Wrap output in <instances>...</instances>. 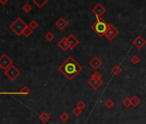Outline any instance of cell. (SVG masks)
Here are the masks:
<instances>
[{
	"mask_svg": "<svg viewBox=\"0 0 146 124\" xmlns=\"http://www.w3.org/2000/svg\"><path fill=\"white\" fill-rule=\"evenodd\" d=\"M82 70L83 67L80 64L71 56L68 57L58 67V71L70 81L74 79L82 72Z\"/></svg>",
	"mask_w": 146,
	"mask_h": 124,
	"instance_id": "obj_1",
	"label": "cell"
},
{
	"mask_svg": "<svg viewBox=\"0 0 146 124\" xmlns=\"http://www.w3.org/2000/svg\"><path fill=\"white\" fill-rule=\"evenodd\" d=\"M108 23L103 18H96V21L92 24L91 29L99 36L103 37L105 36V33L108 29Z\"/></svg>",
	"mask_w": 146,
	"mask_h": 124,
	"instance_id": "obj_2",
	"label": "cell"
},
{
	"mask_svg": "<svg viewBox=\"0 0 146 124\" xmlns=\"http://www.w3.org/2000/svg\"><path fill=\"white\" fill-rule=\"evenodd\" d=\"M28 26V24L21 18V17H17L10 26V29L17 35V36H21L25 29V28Z\"/></svg>",
	"mask_w": 146,
	"mask_h": 124,
	"instance_id": "obj_3",
	"label": "cell"
},
{
	"mask_svg": "<svg viewBox=\"0 0 146 124\" xmlns=\"http://www.w3.org/2000/svg\"><path fill=\"white\" fill-rule=\"evenodd\" d=\"M5 75L11 81H14L18 76L21 75V72L14 65H11L10 67H8L6 70H5Z\"/></svg>",
	"mask_w": 146,
	"mask_h": 124,
	"instance_id": "obj_4",
	"label": "cell"
},
{
	"mask_svg": "<svg viewBox=\"0 0 146 124\" xmlns=\"http://www.w3.org/2000/svg\"><path fill=\"white\" fill-rule=\"evenodd\" d=\"M119 29L112 23H108V29L105 33V37L108 40V41H113L118 35H119Z\"/></svg>",
	"mask_w": 146,
	"mask_h": 124,
	"instance_id": "obj_5",
	"label": "cell"
},
{
	"mask_svg": "<svg viewBox=\"0 0 146 124\" xmlns=\"http://www.w3.org/2000/svg\"><path fill=\"white\" fill-rule=\"evenodd\" d=\"M11 65H13V60L6 53H4L0 57V67H1L2 69L6 70Z\"/></svg>",
	"mask_w": 146,
	"mask_h": 124,
	"instance_id": "obj_6",
	"label": "cell"
},
{
	"mask_svg": "<svg viewBox=\"0 0 146 124\" xmlns=\"http://www.w3.org/2000/svg\"><path fill=\"white\" fill-rule=\"evenodd\" d=\"M106 11H107L106 8L102 4H97L92 9V12L95 14V16L96 17V18H101L106 13Z\"/></svg>",
	"mask_w": 146,
	"mask_h": 124,
	"instance_id": "obj_7",
	"label": "cell"
},
{
	"mask_svg": "<svg viewBox=\"0 0 146 124\" xmlns=\"http://www.w3.org/2000/svg\"><path fill=\"white\" fill-rule=\"evenodd\" d=\"M67 41H68V44H69V47H70V49H74L78 44H79V40L72 34H70L69 36L67 37Z\"/></svg>",
	"mask_w": 146,
	"mask_h": 124,
	"instance_id": "obj_8",
	"label": "cell"
},
{
	"mask_svg": "<svg viewBox=\"0 0 146 124\" xmlns=\"http://www.w3.org/2000/svg\"><path fill=\"white\" fill-rule=\"evenodd\" d=\"M132 44H133L137 49H142V48L146 45V41H145L141 35H138V36H137V37L133 40Z\"/></svg>",
	"mask_w": 146,
	"mask_h": 124,
	"instance_id": "obj_9",
	"label": "cell"
},
{
	"mask_svg": "<svg viewBox=\"0 0 146 124\" xmlns=\"http://www.w3.org/2000/svg\"><path fill=\"white\" fill-rule=\"evenodd\" d=\"M90 66L93 67V69L97 70L102 66V61L101 60L100 58H98L97 56H95L91 60H90Z\"/></svg>",
	"mask_w": 146,
	"mask_h": 124,
	"instance_id": "obj_10",
	"label": "cell"
},
{
	"mask_svg": "<svg viewBox=\"0 0 146 124\" xmlns=\"http://www.w3.org/2000/svg\"><path fill=\"white\" fill-rule=\"evenodd\" d=\"M55 26H56L59 30H63V29H64L68 26V22H67L64 18L60 17V18H58V19L56 21Z\"/></svg>",
	"mask_w": 146,
	"mask_h": 124,
	"instance_id": "obj_11",
	"label": "cell"
},
{
	"mask_svg": "<svg viewBox=\"0 0 146 124\" xmlns=\"http://www.w3.org/2000/svg\"><path fill=\"white\" fill-rule=\"evenodd\" d=\"M58 46L64 52H66L68 49H70V47H69V44H68V41H67V37H63L58 42Z\"/></svg>",
	"mask_w": 146,
	"mask_h": 124,
	"instance_id": "obj_12",
	"label": "cell"
},
{
	"mask_svg": "<svg viewBox=\"0 0 146 124\" xmlns=\"http://www.w3.org/2000/svg\"><path fill=\"white\" fill-rule=\"evenodd\" d=\"M88 83H89V85H90L94 90H97V89H99V88L102 85L103 80H96V79H89Z\"/></svg>",
	"mask_w": 146,
	"mask_h": 124,
	"instance_id": "obj_13",
	"label": "cell"
},
{
	"mask_svg": "<svg viewBox=\"0 0 146 124\" xmlns=\"http://www.w3.org/2000/svg\"><path fill=\"white\" fill-rule=\"evenodd\" d=\"M50 118H51V115L47 112H46V111H43V112H41L39 115V120L42 123H46L50 120Z\"/></svg>",
	"mask_w": 146,
	"mask_h": 124,
	"instance_id": "obj_14",
	"label": "cell"
},
{
	"mask_svg": "<svg viewBox=\"0 0 146 124\" xmlns=\"http://www.w3.org/2000/svg\"><path fill=\"white\" fill-rule=\"evenodd\" d=\"M31 1L38 7V8H40V9H41V8H43L50 0H31Z\"/></svg>",
	"mask_w": 146,
	"mask_h": 124,
	"instance_id": "obj_15",
	"label": "cell"
},
{
	"mask_svg": "<svg viewBox=\"0 0 146 124\" xmlns=\"http://www.w3.org/2000/svg\"><path fill=\"white\" fill-rule=\"evenodd\" d=\"M140 103H141V100H140V99L138 98V97H137L136 95H134V96L131 98V106L134 107V108L137 107V106L140 104Z\"/></svg>",
	"mask_w": 146,
	"mask_h": 124,
	"instance_id": "obj_16",
	"label": "cell"
},
{
	"mask_svg": "<svg viewBox=\"0 0 146 124\" xmlns=\"http://www.w3.org/2000/svg\"><path fill=\"white\" fill-rule=\"evenodd\" d=\"M111 72H112V73H113L115 76H119V75L122 73V68H121L120 66L115 65V66H113V67L112 68Z\"/></svg>",
	"mask_w": 146,
	"mask_h": 124,
	"instance_id": "obj_17",
	"label": "cell"
},
{
	"mask_svg": "<svg viewBox=\"0 0 146 124\" xmlns=\"http://www.w3.org/2000/svg\"><path fill=\"white\" fill-rule=\"evenodd\" d=\"M33 29L28 25L26 28H25V29H24V31H23V35L25 36V37H29L32 34H33Z\"/></svg>",
	"mask_w": 146,
	"mask_h": 124,
	"instance_id": "obj_18",
	"label": "cell"
},
{
	"mask_svg": "<svg viewBox=\"0 0 146 124\" xmlns=\"http://www.w3.org/2000/svg\"><path fill=\"white\" fill-rule=\"evenodd\" d=\"M90 79H96V80H102V74L96 71L95 73H92Z\"/></svg>",
	"mask_w": 146,
	"mask_h": 124,
	"instance_id": "obj_19",
	"label": "cell"
},
{
	"mask_svg": "<svg viewBox=\"0 0 146 124\" xmlns=\"http://www.w3.org/2000/svg\"><path fill=\"white\" fill-rule=\"evenodd\" d=\"M131 64H133L134 66H137L139 62H140V58L137 56V55H133L131 58Z\"/></svg>",
	"mask_w": 146,
	"mask_h": 124,
	"instance_id": "obj_20",
	"label": "cell"
},
{
	"mask_svg": "<svg viewBox=\"0 0 146 124\" xmlns=\"http://www.w3.org/2000/svg\"><path fill=\"white\" fill-rule=\"evenodd\" d=\"M114 102L112 100V99H110V98H108V99H107L106 101H105V103H104V105L108 108V109H111V108H113V106H114Z\"/></svg>",
	"mask_w": 146,
	"mask_h": 124,
	"instance_id": "obj_21",
	"label": "cell"
},
{
	"mask_svg": "<svg viewBox=\"0 0 146 124\" xmlns=\"http://www.w3.org/2000/svg\"><path fill=\"white\" fill-rule=\"evenodd\" d=\"M20 93L23 96H27L30 93V89L28 86H23L21 90H20Z\"/></svg>",
	"mask_w": 146,
	"mask_h": 124,
	"instance_id": "obj_22",
	"label": "cell"
},
{
	"mask_svg": "<svg viewBox=\"0 0 146 124\" xmlns=\"http://www.w3.org/2000/svg\"><path fill=\"white\" fill-rule=\"evenodd\" d=\"M54 38H55V36H54V35H53V33H52V32H47L46 35H45V39L47 41H53L54 40Z\"/></svg>",
	"mask_w": 146,
	"mask_h": 124,
	"instance_id": "obj_23",
	"label": "cell"
},
{
	"mask_svg": "<svg viewBox=\"0 0 146 124\" xmlns=\"http://www.w3.org/2000/svg\"><path fill=\"white\" fill-rule=\"evenodd\" d=\"M59 119L63 121V122H66L69 119H70V115L66 113V112H64L60 115L59 116Z\"/></svg>",
	"mask_w": 146,
	"mask_h": 124,
	"instance_id": "obj_24",
	"label": "cell"
},
{
	"mask_svg": "<svg viewBox=\"0 0 146 124\" xmlns=\"http://www.w3.org/2000/svg\"><path fill=\"white\" fill-rule=\"evenodd\" d=\"M122 104H123L125 108H129L130 106H131V98H129V97L125 98V99L122 101Z\"/></svg>",
	"mask_w": 146,
	"mask_h": 124,
	"instance_id": "obj_25",
	"label": "cell"
},
{
	"mask_svg": "<svg viewBox=\"0 0 146 124\" xmlns=\"http://www.w3.org/2000/svg\"><path fill=\"white\" fill-rule=\"evenodd\" d=\"M76 107L78 108V109H80L81 110H84V109L86 108V103H85V102L80 100V101L77 103V106H76Z\"/></svg>",
	"mask_w": 146,
	"mask_h": 124,
	"instance_id": "obj_26",
	"label": "cell"
},
{
	"mask_svg": "<svg viewBox=\"0 0 146 124\" xmlns=\"http://www.w3.org/2000/svg\"><path fill=\"white\" fill-rule=\"evenodd\" d=\"M23 11L26 13H29L32 11V6L29 4H25L23 7Z\"/></svg>",
	"mask_w": 146,
	"mask_h": 124,
	"instance_id": "obj_27",
	"label": "cell"
},
{
	"mask_svg": "<svg viewBox=\"0 0 146 124\" xmlns=\"http://www.w3.org/2000/svg\"><path fill=\"white\" fill-rule=\"evenodd\" d=\"M28 25H29V27L34 30V29H37V28H38V25H39V24H38V23H37L35 20H32V21H31Z\"/></svg>",
	"mask_w": 146,
	"mask_h": 124,
	"instance_id": "obj_28",
	"label": "cell"
},
{
	"mask_svg": "<svg viewBox=\"0 0 146 124\" xmlns=\"http://www.w3.org/2000/svg\"><path fill=\"white\" fill-rule=\"evenodd\" d=\"M82 111H83V110H81L80 109H78V108H77V107H76L74 109L72 110V114L74 115L75 116H77V117H78V116L81 115V114H82Z\"/></svg>",
	"mask_w": 146,
	"mask_h": 124,
	"instance_id": "obj_29",
	"label": "cell"
},
{
	"mask_svg": "<svg viewBox=\"0 0 146 124\" xmlns=\"http://www.w3.org/2000/svg\"><path fill=\"white\" fill-rule=\"evenodd\" d=\"M9 2V0H0V4L1 5H5Z\"/></svg>",
	"mask_w": 146,
	"mask_h": 124,
	"instance_id": "obj_30",
	"label": "cell"
},
{
	"mask_svg": "<svg viewBox=\"0 0 146 124\" xmlns=\"http://www.w3.org/2000/svg\"><path fill=\"white\" fill-rule=\"evenodd\" d=\"M0 69H2V68H1V67H0Z\"/></svg>",
	"mask_w": 146,
	"mask_h": 124,
	"instance_id": "obj_31",
	"label": "cell"
},
{
	"mask_svg": "<svg viewBox=\"0 0 146 124\" xmlns=\"http://www.w3.org/2000/svg\"><path fill=\"white\" fill-rule=\"evenodd\" d=\"M56 124H60V123H56Z\"/></svg>",
	"mask_w": 146,
	"mask_h": 124,
	"instance_id": "obj_32",
	"label": "cell"
}]
</instances>
